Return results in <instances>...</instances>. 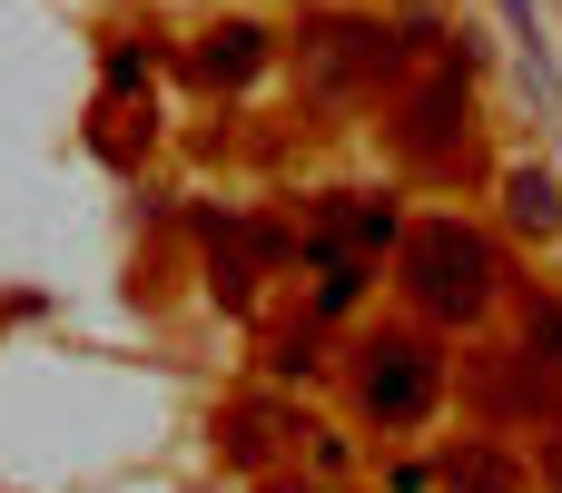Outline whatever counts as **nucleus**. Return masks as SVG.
<instances>
[{"mask_svg":"<svg viewBox=\"0 0 562 493\" xmlns=\"http://www.w3.org/2000/svg\"><path fill=\"white\" fill-rule=\"evenodd\" d=\"M366 247H385V208L346 198V208H326V217H316V296H326V306H346V296H356Z\"/></svg>","mask_w":562,"mask_h":493,"instance_id":"2","label":"nucleus"},{"mask_svg":"<svg viewBox=\"0 0 562 493\" xmlns=\"http://www.w3.org/2000/svg\"><path fill=\"white\" fill-rule=\"evenodd\" d=\"M257 69V30H217L207 40V79H247Z\"/></svg>","mask_w":562,"mask_h":493,"instance_id":"4","label":"nucleus"},{"mask_svg":"<svg viewBox=\"0 0 562 493\" xmlns=\"http://www.w3.org/2000/svg\"><path fill=\"white\" fill-rule=\"evenodd\" d=\"M425 395H435V356H425V346H375L366 405H375V415H425Z\"/></svg>","mask_w":562,"mask_h":493,"instance_id":"3","label":"nucleus"},{"mask_svg":"<svg viewBox=\"0 0 562 493\" xmlns=\"http://www.w3.org/2000/svg\"><path fill=\"white\" fill-rule=\"evenodd\" d=\"M514 217H524V227H553V178H543V168L514 178Z\"/></svg>","mask_w":562,"mask_h":493,"instance_id":"5","label":"nucleus"},{"mask_svg":"<svg viewBox=\"0 0 562 493\" xmlns=\"http://www.w3.org/2000/svg\"><path fill=\"white\" fill-rule=\"evenodd\" d=\"M405 267H415V296H425L435 316H474V306L494 296V247H484L474 227H415Z\"/></svg>","mask_w":562,"mask_h":493,"instance_id":"1","label":"nucleus"},{"mask_svg":"<svg viewBox=\"0 0 562 493\" xmlns=\"http://www.w3.org/2000/svg\"><path fill=\"white\" fill-rule=\"evenodd\" d=\"M454 484H464V493H504V474H494V464H484V455H474V464H464V474H454Z\"/></svg>","mask_w":562,"mask_h":493,"instance_id":"6","label":"nucleus"}]
</instances>
